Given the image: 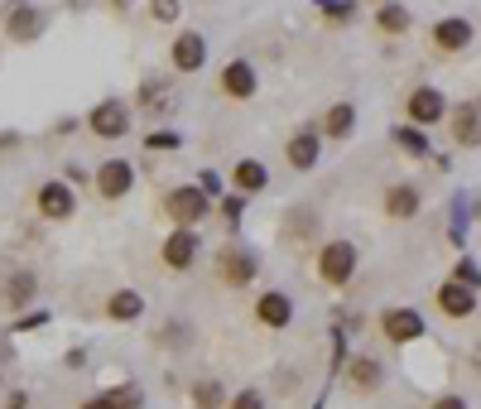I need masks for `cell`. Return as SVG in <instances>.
Listing matches in <instances>:
<instances>
[{"label": "cell", "mask_w": 481, "mask_h": 409, "mask_svg": "<svg viewBox=\"0 0 481 409\" xmlns=\"http://www.w3.org/2000/svg\"><path fill=\"white\" fill-rule=\"evenodd\" d=\"M265 183H269V173H265L261 159H236V169H231V188H236L241 197L245 193H261Z\"/></svg>", "instance_id": "obj_19"}, {"label": "cell", "mask_w": 481, "mask_h": 409, "mask_svg": "<svg viewBox=\"0 0 481 409\" xmlns=\"http://www.w3.org/2000/svg\"><path fill=\"white\" fill-rule=\"evenodd\" d=\"M227 409H265V395L255 390V385H245V390H236V395L227 400Z\"/></svg>", "instance_id": "obj_28"}, {"label": "cell", "mask_w": 481, "mask_h": 409, "mask_svg": "<svg viewBox=\"0 0 481 409\" xmlns=\"http://www.w3.org/2000/svg\"><path fill=\"white\" fill-rule=\"evenodd\" d=\"M433 303H438L448 318H472V313H477V289H467V285H457V279H448Z\"/></svg>", "instance_id": "obj_15"}, {"label": "cell", "mask_w": 481, "mask_h": 409, "mask_svg": "<svg viewBox=\"0 0 481 409\" xmlns=\"http://www.w3.org/2000/svg\"><path fill=\"white\" fill-rule=\"evenodd\" d=\"M313 5H318L327 20H351L357 15V0H313Z\"/></svg>", "instance_id": "obj_27"}, {"label": "cell", "mask_w": 481, "mask_h": 409, "mask_svg": "<svg viewBox=\"0 0 481 409\" xmlns=\"http://www.w3.org/2000/svg\"><path fill=\"white\" fill-rule=\"evenodd\" d=\"M375 25H381V34H405L414 20H409V10L400 5V0H381V10H375Z\"/></svg>", "instance_id": "obj_23"}, {"label": "cell", "mask_w": 481, "mask_h": 409, "mask_svg": "<svg viewBox=\"0 0 481 409\" xmlns=\"http://www.w3.org/2000/svg\"><path fill=\"white\" fill-rule=\"evenodd\" d=\"M131 183H135V169H131L125 159H107V164L97 169V193H101V197H111V203L131 193Z\"/></svg>", "instance_id": "obj_9"}, {"label": "cell", "mask_w": 481, "mask_h": 409, "mask_svg": "<svg viewBox=\"0 0 481 409\" xmlns=\"http://www.w3.org/2000/svg\"><path fill=\"white\" fill-rule=\"evenodd\" d=\"M111 5H116V10H125V5H131V0H111Z\"/></svg>", "instance_id": "obj_35"}, {"label": "cell", "mask_w": 481, "mask_h": 409, "mask_svg": "<svg viewBox=\"0 0 481 409\" xmlns=\"http://www.w3.org/2000/svg\"><path fill=\"white\" fill-rule=\"evenodd\" d=\"M193 405H197V409H221V405H227V390H221V381H197V385H193Z\"/></svg>", "instance_id": "obj_25"}, {"label": "cell", "mask_w": 481, "mask_h": 409, "mask_svg": "<svg viewBox=\"0 0 481 409\" xmlns=\"http://www.w3.org/2000/svg\"><path fill=\"white\" fill-rule=\"evenodd\" d=\"M255 87H261V82H255V68L245 63V58H231V63L221 68V92H227V97L245 101V97H255Z\"/></svg>", "instance_id": "obj_13"}, {"label": "cell", "mask_w": 481, "mask_h": 409, "mask_svg": "<svg viewBox=\"0 0 481 409\" xmlns=\"http://www.w3.org/2000/svg\"><path fill=\"white\" fill-rule=\"evenodd\" d=\"M87 131H92V135H101V140H121V135H131V107H125V101H116V97L97 101V107H92V116H87Z\"/></svg>", "instance_id": "obj_4"}, {"label": "cell", "mask_w": 481, "mask_h": 409, "mask_svg": "<svg viewBox=\"0 0 481 409\" xmlns=\"http://www.w3.org/2000/svg\"><path fill=\"white\" fill-rule=\"evenodd\" d=\"M107 313L116 323H135L140 313H145V299H140L135 289H116V294L107 299Z\"/></svg>", "instance_id": "obj_21"}, {"label": "cell", "mask_w": 481, "mask_h": 409, "mask_svg": "<svg viewBox=\"0 0 481 409\" xmlns=\"http://www.w3.org/2000/svg\"><path fill=\"white\" fill-rule=\"evenodd\" d=\"M145 145H149V149H179V145H183V135H173V131H149Z\"/></svg>", "instance_id": "obj_31"}, {"label": "cell", "mask_w": 481, "mask_h": 409, "mask_svg": "<svg viewBox=\"0 0 481 409\" xmlns=\"http://www.w3.org/2000/svg\"><path fill=\"white\" fill-rule=\"evenodd\" d=\"M453 279H457V285H467V289H481V270H477L472 261H467V255L453 265Z\"/></svg>", "instance_id": "obj_29"}, {"label": "cell", "mask_w": 481, "mask_h": 409, "mask_svg": "<svg viewBox=\"0 0 481 409\" xmlns=\"http://www.w3.org/2000/svg\"><path fill=\"white\" fill-rule=\"evenodd\" d=\"M217 275H221V285L245 289L255 275H261V255H255L251 245H241V241H227L217 251Z\"/></svg>", "instance_id": "obj_1"}, {"label": "cell", "mask_w": 481, "mask_h": 409, "mask_svg": "<svg viewBox=\"0 0 481 409\" xmlns=\"http://www.w3.org/2000/svg\"><path fill=\"white\" fill-rule=\"evenodd\" d=\"M453 140L457 145H481V101H462L453 111Z\"/></svg>", "instance_id": "obj_18"}, {"label": "cell", "mask_w": 481, "mask_h": 409, "mask_svg": "<svg viewBox=\"0 0 481 409\" xmlns=\"http://www.w3.org/2000/svg\"><path fill=\"white\" fill-rule=\"evenodd\" d=\"M405 116H409V125L429 131V125H438L443 116H448V101H443L438 87H414V92H409V101H405Z\"/></svg>", "instance_id": "obj_5"}, {"label": "cell", "mask_w": 481, "mask_h": 409, "mask_svg": "<svg viewBox=\"0 0 481 409\" xmlns=\"http://www.w3.org/2000/svg\"><path fill=\"white\" fill-rule=\"evenodd\" d=\"M419 207H424V193H419L414 183H395V188H385V217L409 221Z\"/></svg>", "instance_id": "obj_16"}, {"label": "cell", "mask_w": 481, "mask_h": 409, "mask_svg": "<svg viewBox=\"0 0 481 409\" xmlns=\"http://www.w3.org/2000/svg\"><path fill=\"white\" fill-rule=\"evenodd\" d=\"M285 159H289V169L309 173L313 164H318V131H294V135H289Z\"/></svg>", "instance_id": "obj_17"}, {"label": "cell", "mask_w": 481, "mask_h": 409, "mask_svg": "<svg viewBox=\"0 0 481 409\" xmlns=\"http://www.w3.org/2000/svg\"><path fill=\"white\" fill-rule=\"evenodd\" d=\"M395 145H400V149H409V155H414V159H424V155H433V149H429V135L424 131H419V125H395Z\"/></svg>", "instance_id": "obj_24"}, {"label": "cell", "mask_w": 481, "mask_h": 409, "mask_svg": "<svg viewBox=\"0 0 481 409\" xmlns=\"http://www.w3.org/2000/svg\"><path fill=\"white\" fill-rule=\"evenodd\" d=\"M221 213H227V221H241V197H227V203H221Z\"/></svg>", "instance_id": "obj_33"}, {"label": "cell", "mask_w": 481, "mask_h": 409, "mask_svg": "<svg viewBox=\"0 0 481 409\" xmlns=\"http://www.w3.org/2000/svg\"><path fill=\"white\" fill-rule=\"evenodd\" d=\"M149 15H155L159 25H173V20H179V0H149Z\"/></svg>", "instance_id": "obj_30"}, {"label": "cell", "mask_w": 481, "mask_h": 409, "mask_svg": "<svg viewBox=\"0 0 481 409\" xmlns=\"http://www.w3.org/2000/svg\"><path fill=\"white\" fill-rule=\"evenodd\" d=\"M255 323H261V327H289V323H294V299L279 294V289L261 294V299H255Z\"/></svg>", "instance_id": "obj_10"}, {"label": "cell", "mask_w": 481, "mask_h": 409, "mask_svg": "<svg viewBox=\"0 0 481 409\" xmlns=\"http://www.w3.org/2000/svg\"><path fill=\"white\" fill-rule=\"evenodd\" d=\"M44 34V15L39 5H29V0H15V5L5 10V39L15 44H34Z\"/></svg>", "instance_id": "obj_7"}, {"label": "cell", "mask_w": 481, "mask_h": 409, "mask_svg": "<svg viewBox=\"0 0 481 409\" xmlns=\"http://www.w3.org/2000/svg\"><path fill=\"white\" fill-rule=\"evenodd\" d=\"M173 68H179V73H197V68L207 63V39L197 29H188V34H179V39H173Z\"/></svg>", "instance_id": "obj_11"}, {"label": "cell", "mask_w": 481, "mask_h": 409, "mask_svg": "<svg viewBox=\"0 0 481 409\" xmlns=\"http://www.w3.org/2000/svg\"><path fill=\"white\" fill-rule=\"evenodd\" d=\"M433 44H438L443 53H462L467 44H472V20H462V15L438 20V25H433Z\"/></svg>", "instance_id": "obj_14"}, {"label": "cell", "mask_w": 481, "mask_h": 409, "mask_svg": "<svg viewBox=\"0 0 481 409\" xmlns=\"http://www.w3.org/2000/svg\"><path fill=\"white\" fill-rule=\"evenodd\" d=\"M381 381H385V371H381V361H371V357H357L347 366V385H357V390H375Z\"/></svg>", "instance_id": "obj_22"}, {"label": "cell", "mask_w": 481, "mask_h": 409, "mask_svg": "<svg viewBox=\"0 0 481 409\" xmlns=\"http://www.w3.org/2000/svg\"><path fill=\"white\" fill-rule=\"evenodd\" d=\"M433 409H467V400H462V395H438Z\"/></svg>", "instance_id": "obj_32"}, {"label": "cell", "mask_w": 481, "mask_h": 409, "mask_svg": "<svg viewBox=\"0 0 481 409\" xmlns=\"http://www.w3.org/2000/svg\"><path fill=\"white\" fill-rule=\"evenodd\" d=\"M351 275H357V245L351 241H327L318 251V279L327 289H347Z\"/></svg>", "instance_id": "obj_2"}, {"label": "cell", "mask_w": 481, "mask_h": 409, "mask_svg": "<svg viewBox=\"0 0 481 409\" xmlns=\"http://www.w3.org/2000/svg\"><path fill=\"white\" fill-rule=\"evenodd\" d=\"M351 131H357V107H351V101H337V107H327V116H323V135L347 140Z\"/></svg>", "instance_id": "obj_20"}, {"label": "cell", "mask_w": 481, "mask_h": 409, "mask_svg": "<svg viewBox=\"0 0 481 409\" xmlns=\"http://www.w3.org/2000/svg\"><path fill=\"white\" fill-rule=\"evenodd\" d=\"M29 294H34V275H29V270H20L15 279H10V309H25Z\"/></svg>", "instance_id": "obj_26"}, {"label": "cell", "mask_w": 481, "mask_h": 409, "mask_svg": "<svg viewBox=\"0 0 481 409\" xmlns=\"http://www.w3.org/2000/svg\"><path fill=\"white\" fill-rule=\"evenodd\" d=\"M73 207H77V193L68 188V183H44L39 188V213L49 217V221H63V217H73Z\"/></svg>", "instance_id": "obj_12"}, {"label": "cell", "mask_w": 481, "mask_h": 409, "mask_svg": "<svg viewBox=\"0 0 481 409\" xmlns=\"http://www.w3.org/2000/svg\"><path fill=\"white\" fill-rule=\"evenodd\" d=\"M82 409H116V400H111V390H107V395H97V400H87Z\"/></svg>", "instance_id": "obj_34"}, {"label": "cell", "mask_w": 481, "mask_h": 409, "mask_svg": "<svg viewBox=\"0 0 481 409\" xmlns=\"http://www.w3.org/2000/svg\"><path fill=\"white\" fill-rule=\"evenodd\" d=\"M164 213H169L173 227H197V221L212 213V203H207L203 188L183 183V188H169V193H164Z\"/></svg>", "instance_id": "obj_3"}, {"label": "cell", "mask_w": 481, "mask_h": 409, "mask_svg": "<svg viewBox=\"0 0 481 409\" xmlns=\"http://www.w3.org/2000/svg\"><path fill=\"white\" fill-rule=\"evenodd\" d=\"M381 333H385V342H395V347L419 342V337H424V313L419 309H385L381 313Z\"/></svg>", "instance_id": "obj_6"}, {"label": "cell", "mask_w": 481, "mask_h": 409, "mask_svg": "<svg viewBox=\"0 0 481 409\" xmlns=\"http://www.w3.org/2000/svg\"><path fill=\"white\" fill-rule=\"evenodd\" d=\"M159 261L169 265V270H188V265L197 261V231H193V227H179V231H169V241H164Z\"/></svg>", "instance_id": "obj_8"}]
</instances>
